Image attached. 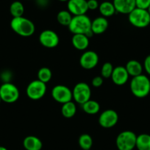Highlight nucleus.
Returning a JSON list of instances; mask_svg holds the SVG:
<instances>
[{
  "label": "nucleus",
  "mask_w": 150,
  "mask_h": 150,
  "mask_svg": "<svg viewBox=\"0 0 150 150\" xmlns=\"http://www.w3.org/2000/svg\"><path fill=\"white\" fill-rule=\"evenodd\" d=\"M91 21L90 17L86 14L74 16L68 28L73 34H84L90 38L93 35L91 31Z\"/></svg>",
  "instance_id": "1"
},
{
  "label": "nucleus",
  "mask_w": 150,
  "mask_h": 150,
  "mask_svg": "<svg viewBox=\"0 0 150 150\" xmlns=\"http://www.w3.org/2000/svg\"><path fill=\"white\" fill-rule=\"evenodd\" d=\"M11 27L14 33L24 38L30 37L35 32L34 23L24 16L13 18L11 21Z\"/></svg>",
  "instance_id": "2"
},
{
  "label": "nucleus",
  "mask_w": 150,
  "mask_h": 150,
  "mask_svg": "<svg viewBox=\"0 0 150 150\" xmlns=\"http://www.w3.org/2000/svg\"><path fill=\"white\" fill-rule=\"evenodd\" d=\"M132 95L137 98H144L150 93V80L146 75L141 74L132 77L129 83Z\"/></svg>",
  "instance_id": "3"
},
{
  "label": "nucleus",
  "mask_w": 150,
  "mask_h": 150,
  "mask_svg": "<svg viewBox=\"0 0 150 150\" xmlns=\"http://www.w3.org/2000/svg\"><path fill=\"white\" fill-rule=\"evenodd\" d=\"M128 21L136 28H145L150 24V15L147 10L135 8L128 14Z\"/></svg>",
  "instance_id": "4"
},
{
  "label": "nucleus",
  "mask_w": 150,
  "mask_h": 150,
  "mask_svg": "<svg viewBox=\"0 0 150 150\" xmlns=\"http://www.w3.org/2000/svg\"><path fill=\"white\" fill-rule=\"evenodd\" d=\"M137 135L130 130H125L117 135L116 147L119 150H133L136 145Z\"/></svg>",
  "instance_id": "5"
},
{
  "label": "nucleus",
  "mask_w": 150,
  "mask_h": 150,
  "mask_svg": "<svg viewBox=\"0 0 150 150\" xmlns=\"http://www.w3.org/2000/svg\"><path fill=\"white\" fill-rule=\"evenodd\" d=\"M18 87L12 83H2L0 86V98L5 103H14L19 99Z\"/></svg>",
  "instance_id": "6"
},
{
  "label": "nucleus",
  "mask_w": 150,
  "mask_h": 150,
  "mask_svg": "<svg viewBox=\"0 0 150 150\" xmlns=\"http://www.w3.org/2000/svg\"><path fill=\"white\" fill-rule=\"evenodd\" d=\"M47 84L39 80H35L30 82L26 88V94L32 100H40L47 93Z\"/></svg>",
  "instance_id": "7"
},
{
  "label": "nucleus",
  "mask_w": 150,
  "mask_h": 150,
  "mask_svg": "<svg viewBox=\"0 0 150 150\" xmlns=\"http://www.w3.org/2000/svg\"><path fill=\"white\" fill-rule=\"evenodd\" d=\"M72 96L75 102L79 105H83L91 99V89L88 84L84 82L77 83L72 90Z\"/></svg>",
  "instance_id": "8"
},
{
  "label": "nucleus",
  "mask_w": 150,
  "mask_h": 150,
  "mask_svg": "<svg viewBox=\"0 0 150 150\" xmlns=\"http://www.w3.org/2000/svg\"><path fill=\"white\" fill-rule=\"evenodd\" d=\"M53 99L60 104H64L72 101V90L64 85H57L54 86L51 92Z\"/></svg>",
  "instance_id": "9"
},
{
  "label": "nucleus",
  "mask_w": 150,
  "mask_h": 150,
  "mask_svg": "<svg viewBox=\"0 0 150 150\" xmlns=\"http://www.w3.org/2000/svg\"><path fill=\"white\" fill-rule=\"evenodd\" d=\"M119 121V115L116 110L112 109H108L101 112L99 115L98 122L102 127L110 129L116 126Z\"/></svg>",
  "instance_id": "10"
},
{
  "label": "nucleus",
  "mask_w": 150,
  "mask_h": 150,
  "mask_svg": "<svg viewBox=\"0 0 150 150\" xmlns=\"http://www.w3.org/2000/svg\"><path fill=\"white\" fill-rule=\"evenodd\" d=\"M39 42L47 49L55 48L58 46L60 38L57 33L52 30H45L41 33L38 38Z\"/></svg>",
  "instance_id": "11"
},
{
  "label": "nucleus",
  "mask_w": 150,
  "mask_h": 150,
  "mask_svg": "<svg viewBox=\"0 0 150 150\" xmlns=\"http://www.w3.org/2000/svg\"><path fill=\"white\" fill-rule=\"evenodd\" d=\"M99 61L97 53L92 50L85 51L80 57V65L86 70H91L96 67Z\"/></svg>",
  "instance_id": "12"
},
{
  "label": "nucleus",
  "mask_w": 150,
  "mask_h": 150,
  "mask_svg": "<svg viewBox=\"0 0 150 150\" xmlns=\"http://www.w3.org/2000/svg\"><path fill=\"white\" fill-rule=\"evenodd\" d=\"M66 3L67 10L73 16L85 15L88 11L87 0H69Z\"/></svg>",
  "instance_id": "13"
},
{
  "label": "nucleus",
  "mask_w": 150,
  "mask_h": 150,
  "mask_svg": "<svg viewBox=\"0 0 150 150\" xmlns=\"http://www.w3.org/2000/svg\"><path fill=\"white\" fill-rule=\"evenodd\" d=\"M129 77V75L125 66H119L113 69L110 78L115 85L121 86L127 83Z\"/></svg>",
  "instance_id": "14"
},
{
  "label": "nucleus",
  "mask_w": 150,
  "mask_h": 150,
  "mask_svg": "<svg viewBox=\"0 0 150 150\" xmlns=\"http://www.w3.org/2000/svg\"><path fill=\"white\" fill-rule=\"evenodd\" d=\"M116 13L128 15L135 8V0H112Z\"/></svg>",
  "instance_id": "15"
},
{
  "label": "nucleus",
  "mask_w": 150,
  "mask_h": 150,
  "mask_svg": "<svg viewBox=\"0 0 150 150\" xmlns=\"http://www.w3.org/2000/svg\"><path fill=\"white\" fill-rule=\"evenodd\" d=\"M109 27V22L107 18L98 16L91 21V31L93 35L103 34Z\"/></svg>",
  "instance_id": "16"
},
{
  "label": "nucleus",
  "mask_w": 150,
  "mask_h": 150,
  "mask_svg": "<svg viewBox=\"0 0 150 150\" xmlns=\"http://www.w3.org/2000/svg\"><path fill=\"white\" fill-rule=\"evenodd\" d=\"M72 46L79 51H86L88 47L89 37L84 34H74L71 38Z\"/></svg>",
  "instance_id": "17"
},
{
  "label": "nucleus",
  "mask_w": 150,
  "mask_h": 150,
  "mask_svg": "<svg viewBox=\"0 0 150 150\" xmlns=\"http://www.w3.org/2000/svg\"><path fill=\"white\" fill-rule=\"evenodd\" d=\"M23 146L26 150H41L43 143L37 136L28 135L23 141Z\"/></svg>",
  "instance_id": "18"
},
{
  "label": "nucleus",
  "mask_w": 150,
  "mask_h": 150,
  "mask_svg": "<svg viewBox=\"0 0 150 150\" xmlns=\"http://www.w3.org/2000/svg\"><path fill=\"white\" fill-rule=\"evenodd\" d=\"M98 10H99L101 16L107 18L112 17L116 13L112 1H102L101 3H99Z\"/></svg>",
  "instance_id": "19"
},
{
  "label": "nucleus",
  "mask_w": 150,
  "mask_h": 150,
  "mask_svg": "<svg viewBox=\"0 0 150 150\" xmlns=\"http://www.w3.org/2000/svg\"><path fill=\"white\" fill-rule=\"evenodd\" d=\"M125 67L129 76L132 77L142 74L143 70H144L143 65L136 60H129Z\"/></svg>",
  "instance_id": "20"
},
{
  "label": "nucleus",
  "mask_w": 150,
  "mask_h": 150,
  "mask_svg": "<svg viewBox=\"0 0 150 150\" xmlns=\"http://www.w3.org/2000/svg\"><path fill=\"white\" fill-rule=\"evenodd\" d=\"M77 112V105L73 101H70L62 105L61 114L66 119H71L74 117Z\"/></svg>",
  "instance_id": "21"
},
{
  "label": "nucleus",
  "mask_w": 150,
  "mask_h": 150,
  "mask_svg": "<svg viewBox=\"0 0 150 150\" xmlns=\"http://www.w3.org/2000/svg\"><path fill=\"white\" fill-rule=\"evenodd\" d=\"M83 110L88 115H95L100 110V105L96 101L89 99L86 102L82 105Z\"/></svg>",
  "instance_id": "22"
},
{
  "label": "nucleus",
  "mask_w": 150,
  "mask_h": 150,
  "mask_svg": "<svg viewBox=\"0 0 150 150\" xmlns=\"http://www.w3.org/2000/svg\"><path fill=\"white\" fill-rule=\"evenodd\" d=\"M135 147L138 150H150L149 134L142 133L138 135Z\"/></svg>",
  "instance_id": "23"
},
{
  "label": "nucleus",
  "mask_w": 150,
  "mask_h": 150,
  "mask_svg": "<svg viewBox=\"0 0 150 150\" xmlns=\"http://www.w3.org/2000/svg\"><path fill=\"white\" fill-rule=\"evenodd\" d=\"M24 4L21 2V1H14L11 4L10 6V13H11V16L13 18H16V17H21L24 16Z\"/></svg>",
  "instance_id": "24"
},
{
  "label": "nucleus",
  "mask_w": 150,
  "mask_h": 150,
  "mask_svg": "<svg viewBox=\"0 0 150 150\" xmlns=\"http://www.w3.org/2000/svg\"><path fill=\"white\" fill-rule=\"evenodd\" d=\"M73 16L70 12L66 10H62L59 11L57 14V21L60 25L68 27L71 21Z\"/></svg>",
  "instance_id": "25"
},
{
  "label": "nucleus",
  "mask_w": 150,
  "mask_h": 150,
  "mask_svg": "<svg viewBox=\"0 0 150 150\" xmlns=\"http://www.w3.org/2000/svg\"><path fill=\"white\" fill-rule=\"evenodd\" d=\"M93 138L89 134H82L78 139V144L83 150H91L93 146Z\"/></svg>",
  "instance_id": "26"
},
{
  "label": "nucleus",
  "mask_w": 150,
  "mask_h": 150,
  "mask_svg": "<svg viewBox=\"0 0 150 150\" xmlns=\"http://www.w3.org/2000/svg\"><path fill=\"white\" fill-rule=\"evenodd\" d=\"M38 80H39L40 81L43 82V83H46L50 81L52 77V70L48 67H42L38 70L37 74Z\"/></svg>",
  "instance_id": "27"
},
{
  "label": "nucleus",
  "mask_w": 150,
  "mask_h": 150,
  "mask_svg": "<svg viewBox=\"0 0 150 150\" xmlns=\"http://www.w3.org/2000/svg\"><path fill=\"white\" fill-rule=\"evenodd\" d=\"M113 69L114 67L112 63L110 62H106L102 65V68H101V76L105 79L110 78Z\"/></svg>",
  "instance_id": "28"
},
{
  "label": "nucleus",
  "mask_w": 150,
  "mask_h": 150,
  "mask_svg": "<svg viewBox=\"0 0 150 150\" xmlns=\"http://www.w3.org/2000/svg\"><path fill=\"white\" fill-rule=\"evenodd\" d=\"M13 73L11 71L8 70V69H5V70L2 71L0 73V80L5 83H11V80L13 79Z\"/></svg>",
  "instance_id": "29"
},
{
  "label": "nucleus",
  "mask_w": 150,
  "mask_h": 150,
  "mask_svg": "<svg viewBox=\"0 0 150 150\" xmlns=\"http://www.w3.org/2000/svg\"><path fill=\"white\" fill-rule=\"evenodd\" d=\"M136 8L147 10L150 6V0H135Z\"/></svg>",
  "instance_id": "30"
},
{
  "label": "nucleus",
  "mask_w": 150,
  "mask_h": 150,
  "mask_svg": "<svg viewBox=\"0 0 150 150\" xmlns=\"http://www.w3.org/2000/svg\"><path fill=\"white\" fill-rule=\"evenodd\" d=\"M104 78L102 76H96L94 77L91 80V84L93 87L94 88H99L103 85Z\"/></svg>",
  "instance_id": "31"
},
{
  "label": "nucleus",
  "mask_w": 150,
  "mask_h": 150,
  "mask_svg": "<svg viewBox=\"0 0 150 150\" xmlns=\"http://www.w3.org/2000/svg\"><path fill=\"white\" fill-rule=\"evenodd\" d=\"M87 5L88 11H96L99 8V2L98 0H87Z\"/></svg>",
  "instance_id": "32"
},
{
  "label": "nucleus",
  "mask_w": 150,
  "mask_h": 150,
  "mask_svg": "<svg viewBox=\"0 0 150 150\" xmlns=\"http://www.w3.org/2000/svg\"><path fill=\"white\" fill-rule=\"evenodd\" d=\"M143 66H144V69L146 71L147 74L150 76V54L145 58Z\"/></svg>",
  "instance_id": "33"
},
{
  "label": "nucleus",
  "mask_w": 150,
  "mask_h": 150,
  "mask_svg": "<svg viewBox=\"0 0 150 150\" xmlns=\"http://www.w3.org/2000/svg\"><path fill=\"white\" fill-rule=\"evenodd\" d=\"M36 5L39 8H47L50 4V0H35Z\"/></svg>",
  "instance_id": "34"
},
{
  "label": "nucleus",
  "mask_w": 150,
  "mask_h": 150,
  "mask_svg": "<svg viewBox=\"0 0 150 150\" xmlns=\"http://www.w3.org/2000/svg\"><path fill=\"white\" fill-rule=\"evenodd\" d=\"M0 150H8V149L4 146H0Z\"/></svg>",
  "instance_id": "35"
},
{
  "label": "nucleus",
  "mask_w": 150,
  "mask_h": 150,
  "mask_svg": "<svg viewBox=\"0 0 150 150\" xmlns=\"http://www.w3.org/2000/svg\"><path fill=\"white\" fill-rule=\"evenodd\" d=\"M57 1H59L60 2H67L69 0H57Z\"/></svg>",
  "instance_id": "36"
},
{
  "label": "nucleus",
  "mask_w": 150,
  "mask_h": 150,
  "mask_svg": "<svg viewBox=\"0 0 150 150\" xmlns=\"http://www.w3.org/2000/svg\"><path fill=\"white\" fill-rule=\"evenodd\" d=\"M147 11H148L149 14V15H150V6L149 7V8H148V9H147Z\"/></svg>",
  "instance_id": "37"
},
{
  "label": "nucleus",
  "mask_w": 150,
  "mask_h": 150,
  "mask_svg": "<svg viewBox=\"0 0 150 150\" xmlns=\"http://www.w3.org/2000/svg\"><path fill=\"white\" fill-rule=\"evenodd\" d=\"M103 1H112V0H103Z\"/></svg>",
  "instance_id": "38"
},
{
  "label": "nucleus",
  "mask_w": 150,
  "mask_h": 150,
  "mask_svg": "<svg viewBox=\"0 0 150 150\" xmlns=\"http://www.w3.org/2000/svg\"><path fill=\"white\" fill-rule=\"evenodd\" d=\"M2 102V100H1V98H0V102Z\"/></svg>",
  "instance_id": "39"
},
{
  "label": "nucleus",
  "mask_w": 150,
  "mask_h": 150,
  "mask_svg": "<svg viewBox=\"0 0 150 150\" xmlns=\"http://www.w3.org/2000/svg\"><path fill=\"white\" fill-rule=\"evenodd\" d=\"M27 1H33V0H27Z\"/></svg>",
  "instance_id": "40"
}]
</instances>
